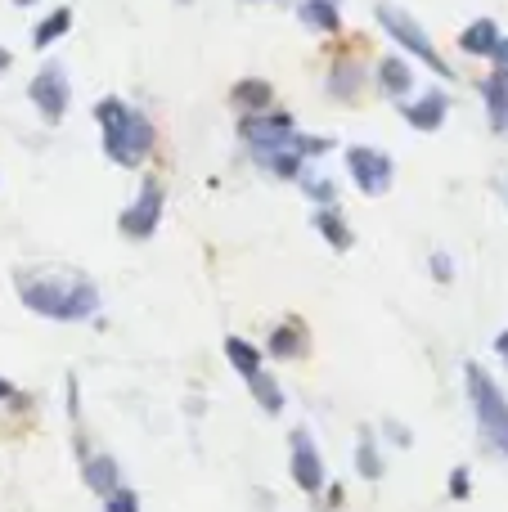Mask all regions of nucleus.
Instances as JSON below:
<instances>
[{
	"mask_svg": "<svg viewBox=\"0 0 508 512\" xmlns=\"http://www.w3.org/2000/svg\"><path fill=\"white\" fill-rule=\"evenodd\" d=\"M495 351H500V355H504V360H508V328H504V333H500V337H495Z\"/></svg>",
	"mask_w": 508,
	"mask_h": 512,
	"instance_id": "31",
	"label": "nucleus"
},
{
	"mask_svg": "<svg viewBox=\"0 0 508 512\" xmlns=\"http://www.w3.org/2000/svg\"><path fill=\"white\" fill-rule=\"evenodd\" d=\"M27 99L36 104V113H41L45 122H59V117L68 113V99H72L68 72H63L59 63H45V68L32 77V86H27Z\"/></svg>",
	"mask_w": 508,
	"mask_h": 512,
	"instance_id": "7",
	"label": "nucleus"
},
{
	"mask_svg": "<svg viewBox=\"0 0 508 512\" xmlns=\"http://www.w3.org/2000/svg\"><path fill=\"white\" fill-rule=\"evenodd\" d=\"M158 221H162V185H158V180H144L140 198L126 207L117 225H122V234H126L131 243H144L153 230H158Z\"/></svg>",
	"mask_w": 508,
	"mask_h": 512,
	"instance_id": "8",
	"label": "nucleus"
},
{
	"mask_svg": "<svg viewBox=\"0 0 508 512\" xmlns=\"http://www.w3.org/2000/svg\"><path fill=\"white\" fill-rule=\"evenodd\" d=\"M347 171H351V180H356L360 194H369V198L387 194V189H392V176H396L392 158L378 153V149H365V144L347 149Z\"/></svg>",
	"mask_w": 508,
	"mask_h": 512,
	"instance_id": "5",
	"label": "nucleus"
},
{
	"mask_svg": "<svg viewBox=\"0 0 508 512\" xmlns=\"http://www.w3.org/2000/svg\"><path fill=\"white\" fill-rule=\"evenodd\" d=\"M446 113H450V99L441 95V90H432V95H423V99H414V104H405V122L414 126V131H423V135H432L441 122H446Z\"/></svg>",
	"mask_w": 508,
	"mask_h": 512,
	"instance_id": "10",
	"label": "nucleus"
},
{
	"mask_svg": "<svg viewBox=\"0 0 508 512\" xmlns=\"http://www.w3.org/2000/svg\"><path fill=\"white\" fill-rule=\"evenodd\" d=\"M450 499H459V504H464V499L468 495H473V477H468V468H455V472H450Z\"/></svg>",
	"mask_w": 508,
	"mask_h": 512,
	"instance_id": "25",
	"label": "nucleus"
},
{
	"mask_svg": "<svg viewBox=\"0 0 508 512\" xmlns=\"http://www.w3.org/2000/svg\"><path fill=\"white\" fill-rule=\"evenodd\" d=\"M288 477H293L297 490H306V495H320L324 490V459L306 427H297V432L288 436Z\"/></svg>",
	"mask_w": 508,
	"mask_h": 512,
	"instance_id": "6",
	"label": "nucleus"
},
{
	"mask_svg": "<svg viewBox=\"0 0 508 512\" xmlns=\"http://www.w3.org/2000/svg\"><path fill=\"white\" fill-rule=\"evenodd\" d=\"M234 104L252 108V113H270V86L266 81H239L234 86Z\"/></svg>",
	"mask_w": 508,
	"mask_h": 512,
	"instance_id": "22",
	"label": "nucleus"
},
{
	"mask_svg": "<svg viewBox=\"0 0 508 512\" xmlns=\"http://www.w3.org/2000/svg\"><path fill=\"white\" fill-rule=\"evenodd\" d=\"M225 360L234 364V373L243 382H252L261 373V351L252 342H243V337H225Z\"/></svg>",
	"mask_w": 508,
	"mask_h": 512,
	"instance_id": "15",
	"label": "nucleus"
},
{
	"mask_svg": "<svg viewBox=\"0 0 508 512\" xmlns=\"http://www.w3.org/2000/svg\"><path fill=\"white\" fill-rule=\"evenodd\" d=\"M356 472L365 481H383V472H387L383 450H378V441L369 432H360V441H356Z\"/></svg>",
	"mask_w": 508,
	"mask_h": 512,
	"instance_id": "18",
	"label": "nucleus"
},
{
	"mask_svg": "<svg viewBox=\"0 0 508 512\" xmlns=\"http://www.w3.org/2000/svg\"><path fill=\"white\" fill-rule=\"evenodd\" d=\"M324 86H329L333 99H351V95H360V86H365V68H360L356 59H333Z\"/></svg>",
	"mask_w": 508,
	"mask_h": 512,
	"instance_id": "11",
	"label": "nucleus"
},
{
	"mask_svg": "<svg viewBox=\"0 0 508 512\" xmlns=\"http://www.w3.org/2000/svg\"><path fill=\"white\" fill-rule=\"evenodd\" d=\"M68 27H72V9H54V14H45L41 23L32 27V45H36V50H45V45H54L63 32H68Z\"/></svg>",
	"mask_w": 508,
	"mask_h": 512,
	"instance_id": "19",
	"label": "nucleus"
},
{
	"mask_svg": "<svg viewBox=\"0 0 508 512\" xmlns=\"http://www.w3.org/2000/svg\"><path fill=\"white\" fill-rule=\"evenodd\" d=\"M306 194H311V198H320V203H329V207H333V185H329V180H306Z\"/></svg>",
	"mask_w": 508,
	"mask_h": 512,
	"instance_id": "27",
	"label": "nucleus"
},
{
	"mask_svg": "<svg viewBox=\"0 0 508 512\" xmlns=\"http://www.w3.org/2000/svg\"><path fill=\"white\" fill-rule=\"evenodd\" d=\"M482 99H486V113H491V131L495 135H508V81L500 72L482 81Z\"/></svg>",
	"mask_w": 508,
	"mask_h": 512,
	"instance_id": "12",
	"label": "nucleus"
},
{
	"mask_svg": "<svg viewBox=\"0 0 508 512\" xmlns=\"http://www.w3.org/2000/svg\"><path fill=\"white\" fill-rule=\"evenodd\" d=\"M500 23H495V18H477L473 27H468L464 36H459V45H464L468 54H491L495 59V50H500Z\"/></svg>",
	"mask_w": 508,
	"mask_h": 512,
	"instance_id": "13",
	"label": "nucleus"
},
{
	"mask_svg": "<svg viewBox=\"0 0 508 512\" xmlns=\"http://www.w3.org/2000/svg\"><path fill=\"white\" fill-rule=\"evenodd\" d=\"M383 432H387V441H396V445H401V450H405V445H414L410 427H401V423H387V427H383Z\"/></svg>",
	"mask_w": 508,
	"mask_h": 512,
	"instance_id": "28",
	"label": "nucleus"
},
{
	"mask_svg": "<svg viewBox=\"0 0 508 512\" xmlns=\"http://www.w3.org/2000/svg\"><path fill=\"white\" fill-rule=\"evenodd\" d=\"M315 230L324 234V243H329L333 252H347L351 243H356V239H351V225L342 221L333 207H320V212H315Z\"/></svg>",
	"mask_w": 508,
	"mask_h": 512,
	"instance_id": "17",
	"label": "nucleus"
},
{
	"mask_svg": "<svg viewBox=\"0 0 508 512\" xmlns=\"http://www.w3.org/2000/svg\"><path fill=\"white\" fill-rule=\"evenodd\" d=\"M9 68V50H0V72H5Z\"/></svg>",
	"mask_w": 508,
	"mask_h": 512,
	"instance_id": "32",
	"label": "nucleus"
},
{
	"mask_svg": "<svg viewBox=\"0 0 508 512\" xmlns=\"http://www.w3.org/2000/svg\"><path fill=\"white\" fill-rule=\"evenodd\" d=\"M104 512H140V495H135L131 486H122V490H113V495L104 499Z\"/></svg>",
	"mask_w": 508,
	"mask_h": 512,
	"instance_id": "24",
	"label": "nucleus"
},
{
	"mask_svg": "<svg viewBox=\"0 0 508 512\" xmlns=\"http://www.w3.org/2000/svg\"><path fill=\"white\" fill-rule=\"evenodd\" d=\"M81 481H86L99 499H108L113 490H122V468H117L113 454H86V459H81Z\"/></svg>",
	"mask_w": 508,
	"mask_h": 512,
	"instance_id": "9",
	"label": "nucleus"
},
{
	"mask_svg": "<svg viewBox=\"0 0 508 512\" xmlns=\"http://www.w3.org/2000/svg\"><path fill=\"white\" fill-rule=\"evenodd\" d=\"M464 387H468V405H473V418L486 441L491 445L508 441V400H504V391L495 387L491 373H486L482 364H464Z\"/></svg>",
	"mask_w": 508,
	"mask_h": 512,
	"instance_id": "3",
	"label": "nucleus"
},
{
	"mask_svg": "<svg viewBox=\"0 0 508 512\" xmlns=\"http://www.w3.org/2000/svg\"><path fill=\"white\" fill-rule=\"evenodd\" d=\"M378 86H383L392 99L410 95V86H414V72H410V63H405L401 54H392V59H383V63H378Z\"/></svg>",
	"mask_w": 508,
	"mask_h": 512,
	"instance_id": "14",
	"label": "nucleus"
},
{
	"mask_svg": "<svg viewBox=\"0 0 508 512\" xmlns=\"http://www.w3.org/2000/svg\"><path fill=\"white\" fill-rule=\"evenodd\" d=\"M297 14H302V23L306 27H315V32H342V14H338V5H333V0H302V9H297Z\"/></svg>",
	"mask_w": 508,
	"mask_h": 512,
	"instance_id": "16",
	"label": "nucleus"
},
{
	"mask_svg": "<svg viewBox=\"0 0 508 512\" xmlns=\"http://www.w3.org/2000/svg\"><path fill=\"white\" fill-rule=\"evenodd\" d=\"M14 5H18V9H23V5H36V0H14Z\"/></svg>",
	"mask_w": 508,
	"mask_h": 512,
	"instance_id": "33",
	"label": "nucleus"
},
{
	"mask_svg": "<svg viewBox=\"0 0 508 512\" xmlns=\"http://www.w3.org/2000/svg\"><path fill=\"white\" fill-rule=\"evenodd\" d=\"M302 346H306L302 324H279L275 333H270V355H279V360H288V355H302Z\"/></svg>",
	"mask_w": 508,
	"mask_h": 512,
	"instance_id": "21",
	"label": "nucleus"
},
{
	"mask_svg": "<svg viewBox=\"0 0 508 512\" xmlns=\"http://www.w3.org/2000/svg\"><path fill=\"white\" fill-rule=\"evenodd\" d=\"M180 5H189V0H180Z\"/></svg>",
	"mask_w": 508,
	"mask_h": 512,
	"instance_id": "34",
	"label": "nucleus"
},
{
	"mask_svg": "<svg viewBox=\"0 0 508 512\" xmlns=\"http://www.w3.org/2000/svg\"><path fill=\"white\" fill-rule=\"evenodd\" d=\"M428 270L437 274V283H455V261H450L446 252H432L428 256Z\"/></svg>",
	"mask_w": 508,
	"mask_h": 512,
	"instance_id": "26",
	"label": "nucleus"
},
{
	"mask_svg": "<svg viewBox=\"0 0 508 512\" xmlns=\"http://www.w3.org/2000/svg\"><path fill=\"white\" fill-rule=\"evenodd\" d=\"M495 72H500V77L508 81V36L500 41V50H495Z\"/></svg>",
	"mask_w": 508,
	"mask_h": 512,
	"instance_id": "29",
	"label": "nucleus"
},
{
	"mask_svg": "<svg viewBox=\"0 0 508 512\" xmlns=\"http://www.w3.org/2000/svg\"><path fill=\"white\" fill-rule=\"evenodd\" d=\"M248 391H252V400H257L266 414H284V391H279V382L270 378V373H257V378L248 382Z\"/></svg>",
	"mask_w": 508,
	"mask_h": 512,
	"instance_id": "20",
	"label": "nucleus"
},
{
	"mask_svg": "<svg viewBox=\"0 0 508 512\" xmlns=\"http://www.w3.org/2000/svg\"><path fill=\"white\" fill-rule=\"evenodd\" d=\"M378 23H383V32L392 36L401 50H410V54H419L423 63H432V72H441V77H450V63L437 54V45H432V36L423 32L419 23H414L405 9H396V5H378Z\"/></svg>",
	"mask_w": 508,
	"mask_h": 512,
	"instance_id": "4",
	"label": "nucleus"
},
{
	"mask_svg": "<svg viewBox=\"0 0 508 512\" xmlns=\"http://www.w3.org/2000/svg\"><path fill=\"white\" fill-rule=\"evenodd\" d=\"M504 194H508V185H504Z\"/></svg>",
	"mask_w": 508,
	"mask_h": 512,
	"instance_id": "35",
	"label": "nucleus"
},
{
	"mask_svg": "<svg viewBox=\"0 0 508 512\" xmlns=\"http://www.w3.org/2000/svg\"><path fill=\"white\" fill-rule=\"evenodd\" d=\"M95 117L104 126V153L122 167H140L144 153L153 149V126L144 113L126 108L122 99H99L95 104Z\"/></svg>",
	"mask_w": 508,
	"mask_h": 512,
	"instance_id": "2",
	"label": "nucleus"
},
{
	"mask_svg": "<svg viewBox=\"0 0 508 512\" xmlns=\"http://www.w3.org/2000/svg\"><path fill=\"white\" fill-rule=\"evenodd\" d=\"M257 162L279 180H302V153H261Z\"/></svg>",
	"mask_w": 508,
	"mask_h": 512,
	"instance_id": "23",
	"label": "nucleus"
},
{
	"mask_svg": "<svg viewBox=\"0 0 508 512\" xmlns=\"http://www.w3.org/2000/svg\"><path fill=\"white\" fill-rule=\"evenodd\" d=\"M18 297L27 310L54 319V324H77L99 310V288L81 274L45 270V274H18Z\"/></svg>",
	"mask_w": 508,
	"mask_h": 512,
	"instance_id": "1",
	"label": "nucleus"
},
{
	"mask_svg": "<svg viewBox=\"0 0 508 512\" xmlns=\"http://www.w3.org/2000/svg\"><path fill=\"white\" fill-rule=\"evenodd\" d=\"M0 400H18V391H14V382H5V378H0Z\"/></svg>",
	"mask_w": 508,
	"mask_h": 512,
	"instance_id": "30",
	"label": "nucleus"
}]
</instances>
